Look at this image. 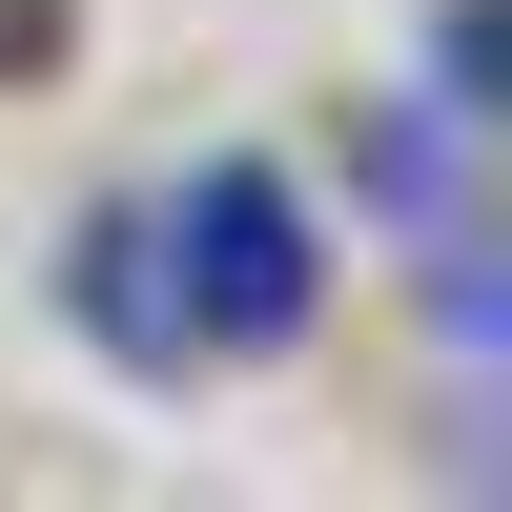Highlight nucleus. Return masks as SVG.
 I'll use <instances>...</instances> for the list:
<instances>
[{"instance_id": "nucleus-1", "label": "nucleus", "mask_w": 512, "mask_h": 512, "mask_svg": "<svg viewBox=\"0 0 512 512\" xmlns=\"http://www.w3.org/2000/svg\"><path fill=\"white\" fill-rule=\"evenodd\" d=\"M144 267H164V308H185V369H267V349L328 328V226H308V185H287L267 144H205L185 185L144 205Z\"/></svg>"}, {"instance_id": "nucleus-2", "label": "nucleus", "mask_w": 512, "mask_h": 512, "mask_svg": "<svg viewBox=\"0 0 512 512\" xmlns=\"http://www.w3.org/2000/svg\"><path fill=\"white\" fill-rule=\"evenodd\" d=\"M62 308L103 328L123 369H164V390H185V308L144 287V205H82V246H62Z\"/></svg>"}]
</instances>
